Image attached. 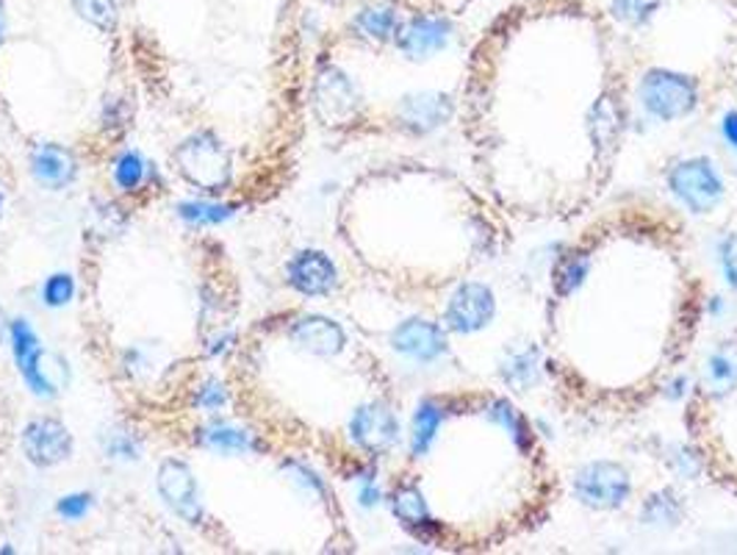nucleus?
Masks as SVG:
<instances>
[{"instance_id":"obj_1","label":"nucleus","mask_w":737,"mask_h":555,"mask_svg":"<svg viewBox=\"0 0 737 555\" xmlns=\"http://www.w3.org/2000/svg\"><path fill=\"white\" fill-rule=\"evenodd\" d=\"M619 31L594 0H519L469 47L458 120L508 220L572 223L610 190L630 115Z\"/></svg>"},{"instance_id":"obj_2","label":"nucleus","mask_w":737,"mask_h":555,"mask_svg":"<svg viewBox=\"0 0 737 555\" xmlns=\"http://www.w3.org/2000/svg\"><path fill=\"white\" fill-rule=\"evenodd\" d=\"M702 320L682 220L647 198L610 203L552 267L544 353L557 401L583 417H635L685 364Z\"/></svg>"},{"instance_id":"obj_3","label":"nucleus","mask_w":737,"mask_h":555,"mask_svg":"<svg viewBox=\"0 0 737 555\" xmlns=\"http://www.w3.org/2000/svg\"><path fill=\"white\" fill-rule=\"evenodd\" d=\"M408 461L432 476L394 483V516L421 544L452 553H491L538 531L560 492L533 419L482 386L416 406Z\"/></svg>"},{"instance_id":"obj_4","label":"nucleus","mask_w":737,"mask_h":555,"mask_svg":"<svg viewBox=\"0 0 737 555\" xmlns=\"http://www.w3.org/2000/svg\"><path fill=\"white\" fill-rule=\"evenodd\" d=\"M685 428L707 476L737 498V331L704 359L687 397Z\"/></svg>"},{"instance_id":"obj_5","label":"nucleus","mask_w":737,"mask_h":555,"mask_svg":"<svg viewBox=\"0 0 737 555\" xmlns=\"http://www.w3.org/2000/svg\"><path fill=\"white\" fill-rule=\"evenodd\" d=\"M178 172L203 192H222L233 178V156L216 134L197 131L175 148Z\"/></svg>"},{"instance_id":"obj_6","label":"nucleus","mask_w":737,"mask_h":555,"mask_svg":"<svg viewBox=\"0 0 737 555\" xmlns=\"http://www.w3.org/2000/svg\"><path fill=\"white\" fill-rule=\"evenodd\" d=\"M9 337H12L14 364H18V373L23 375L29 389L34 392L36 397L53 401V397L62 392L64 381H67V370H64L67 364H64L58 355L47 353V350L42 348L34 328H31L29 320H23V317L12 320Z\"/></svg>"},{"instance_id":"obj_7","label":"nucleus","mask_w":737,"mask_h":555,"mask_svg":"<svg viewBox=\"0 0 737 555\" xmlns=\"http://www.w3.org/2000/svg\"><path fill=\"white\" fill-rule=\"evenodd\" d=\"M313 111L328 128H346L361 117V95L350 75L335 64H324L313 78Z\"/></svg>"},{"instance_id":"obj_8","label":"nucleus","mask_w":737,"mask_h":555,"mask_svg":"<svg viewBox=\"0 0 737 555\" xmlns=\"http://www.w3.org/2000/svg\"><path fill=\"white\" fill-rule=\"evenodd\" d=\"M350 441L366 456H386L399 441V417L386 401H366L352 412L346 423Z\"/></svg>"},{"instance_id":"obj_9","label":"nucleus","mask_w":737,"mask_h":555,"mask_svg":"<svg viewBox=\"0 0 737 555\" xmlns=\"http://www.w3.org/2000/svg\"><path fill=\"white\" fill-rule=\"evenodd\" d=\"M20 447L31 465L47 470V467L62 465L73 456V434L58 419L36 417L20 434Z\"/></svg>"},{"instance_id":"obj_10","label":"nucleus","mask_w":737,"mask_h":555,"mask_svg":"<svg viewBox=\"0 0 737 555\" xmlns=\"http://www.w3.org/2000/svg\"><path fill=\"white\" fill-rule=\"evenodd\" d=\"M156 487H159L161 500H164L183 522L200 525V520H203V503H200V489L189 465L175 461V458L164 461V465L159 467Z\"/></svg>"},{"instance_id":"obj_11","label":"nucleus","mask_w":737,"mask_h":555,"mask_svg":"<svg viewBox=\"0 0 737 555\" xmlns=\"http://www.w3.org/2000/svg\"><path fill=\"white\" fill-rule=\"evenodd\" d=\"M289 337L302 353L319 355V359H333V355H339L341 350L346 348L344 328L335 320H330V317L319 314L300 317V320L291 325Z\"/></svg>"},{"instance_id":"obj_12","label":"nucleus","mask_w":737,"mask_h":555,"mask_svg":"<svg viewBox=\"0 0 737 555\" xmlns=\"http://www.w3.org/2000/svg\"><path fill=\"white\" fill-rule=\"evenodd\" d=\"M291 289L306 298H322L335 287V264L322 250H302L286 267Z\"/></svg>"},{"instance_id":"obj_13","label":"nucleus","mask_w":737,"mask_h":555,"mask_svg":"<svg viewBox=\"0 0 737 555\" xmlns=\"http://www.w3.org/2000/svg\"><path fill=\"white\" fill-rule=\"evenodd\" d=\"M31 175L36 183L47 186V190H64L78 175V161L67 148L53 142H42L31 150Z\"/></svg>"},{"instance_id":"obj_14","label":"nucleus","mask_w":737,"mask_h":555,"mask_svg":"<svg viewBox=\"0 0 737 555\" xmlns=\"http://www.w3.org/2000/svg\"><path fill=\"white\" fill-rule=\"evenodd\" d=\"M627 492L630 487H627V478L619 467L596 465L579 472V494L585 498V503L596 505V509H616L624 503Z\"/></svg>"},{"instance_id":"obj_15","label":"nucleus","mask_w":737,"mask_h":555,"mask_svg":"<svg viewBox=\"0 0 737 555\" xmlns=\"http://www.w3.org/2000/svg\"><path fill=\"white\" fill-rule=\"evenodd\" d=\"M693 98H696V92L680 75H660L652 81V89H649L647 81V106H652L660 117L682 115V111L691 109Z\"/></svg>"},{"instance_id":"obj_16","label":"nucleus","mask_w":737,"mask_h":555,"mask_svg":"<svg viewBox=\"0 0 737 555\" xmlns=\"http://www.w3.org/2000/svg\"><path fill=\"white\" fill-rule=\"evenodd\" d=\"M485 317H491V298L482 287L477 284H469V287H460L458 292H452L447 306V322L458 331H466V328L477 325Z\"/></svg>"},{"instance_id":"obj_17","label":"nucleus","mask_w":737,"mask_h":555,"mask_svg":"<svg viewBox=\"0 0 737 555\" xmlns=\"http://www.w3.org/2000/svg\"><path fill=\"white\" fill-rule=\"evenodd\" d=\"M394 348L405 355H414V359H432L438 350L444 348V339L438 333L436 325L425 320H410L405 325H399L392 337Z\"/></svg>"},{"instance_id":"obj_18","label":"nucleus","mask_w":737,"mask_h":555,"mask_svg":"<svg viewBox=\"0 0 737 555\" xmlns=\"http://www.w3.org/2000/svg\"><path fill=\"white\" fill-rule=\"evenodd\" d=\"M200 445L216 452H227V456H244L253 450V436L244 428L216 419L200 430Z\"/></svg>"},{"instance_id":"obj_19","label":"nucleus","mask_w":737,"mask_h":555,"mask_svg":"<svg viewBox=\"0 0 737 555\" xmlns=\"http://www.w3.org/2000/svg\"><path fill=\"white\" fill-rule=\"evenodd\" d=\"M702 183H718V178L707 170V164L682 167V170H676L674 175L676 192L691 203V209H707L709 203L715 201L713 192L702 190Z\"/></svg>"},{"instance_id":"obj_20","label":"nucleus","mask_w":737,"mask_h":555,"mask_svg":"<svg viewBox=\"0 0 737 555\" xmlns=\"http://www.w3.org/2000/svg\"><path fill=\"white\" fill-rule=\"evenodd\" d=\"M148 167L150 164L137 153V150H126V153L114 161L111 170L114 183H117L122 192H137L145 183V178H148Z\"/></svg>"},{"instance_id":"obj_21","label":"nucleus","mask_w":737,"mask_h":555,"mask_svg":"<svg viewBox=\"0 0 737 555\" xmlns=\"http://www.w3.org/2000/svg\"><path fill=\"white\" fill-rule=\"evenodd\" d=\"M236 214V209L225 206V203L211 201H186L178 206V217L186 220L189 225H220Z\"/></svg>"},{"instance_id":"obj_22","label":"nucleus","mask_w":737,"mask_h":555,"mask_svg":"<svg viewBox=\"0 0 737 555\" xmlns=\"http://www.w3.org/2000/svg\"><path fill=\"white\" fill-rule=\"evenodd\" d=\"M75 12L84 20H89L97 29L108 31L117 23V3L114 0H73Z\"/></svg>"},{"instance_id":"obj_23","label":"nucleus","mask_w":737,"mask_h":555,"mask_svg":"<svg viewBox=\"0 0 737 555\" xmlns=\"http://www.w3.org/2000/svg\"><path fill=\"white\" fill-rule=\"evenodd\" d=\"M73 298H75L73 275L56 273L42 284V300H45V306H51V309H62V306H67Z\"/></svg>"},{"instance_id":"obj_24","label":"nucleus","mask_w":737,"mask_h":555,"mask_svg":"<svg viewBox=\"0 0 737 555\" xmlns=\"http://www.w3.org/2000/svg\"><path fill=\"white\" fill-rule=\"evenodd\" d=\"M92 503H95V498H92V494H86V492L67 494V498L58 500L56 514L62 516V520H67V522H78V520H84L86 514H89Z\"/></svg>"},{"instance_id":"obj_25","label":"nucleus","mask_w":737,"mask_h":555,"mask_svg":"<svg viewBox=\"0 0 737 555\" xmlns=\"http://www.w3.org/2000/svg\"><path fill=\"white\" fill-rule=\"evenodd\" d=\"M106 456L122 458V461H133L139 458V445L131 434H111L106 441Z\"/></svg>"},{"instance_id":"obj_26","label":"nucleus","mask_w":737,"mask_h":555,"mask_svg":"<svg viewBox=\"0 0 737 555\" xmlns=\"http://www.w3.org/2000/svg\"><path fill=\"white\" fill-rule=\"evenodd\" d=\"M225 403H227V389L220 384V381H209V384L197 392V406L205 408V412H220Z\"/></svg>"},{"instance_id":"obj_27","label":"nucleus","mask_w":737,"mask_h":555,"mask_svg":"<svg viewBox=\"0 0 737 555\" xmlns=\"http://www.w3.org/2000/svg\"><path fill=\"white\" fill-rule=\"evenodd\" d=\"M3 31H7V23H3V12H0V42H3Z\"/></svg>"},{"instance_id":"obj_28","label":"nucleus","mask_w":737,"mask_h":555,"mask_svg":"<svg viewBox=\"0 0 737 555\" xmlns=\"http://www.w3.org/2000/svg\"><path fill=\"white\" fill-rule=\"evenodd\" d=\"M0 339H3V311H0Z\"/></svg>"},{"instance_id":"obj_29","label":"nucleus","mask_w":737,"mask_h":555,"mask_svg":"<svg viewBox=\"0 0 737 555\" xmlns=\"http://www.w3.org/2000/svg\"><path fill=\"white\" fill-rule=\"evenodd\" d=\"M724 3H729L731 9H737V0H724Z\"/></svg>"},{"instance_id":"obj_30","label":"nucleus","mask_w":737,"mask_h":555,"mask_svg":"<svg viewBox=\"0 0 737 555\" xmlns=\"http://www.w3.org/2000/svg\"><path fill=\"white\" fill-rule=\"evenodd\" d=\"M0 212H3V195H0Z\"/></svg>"}]
</instances>
